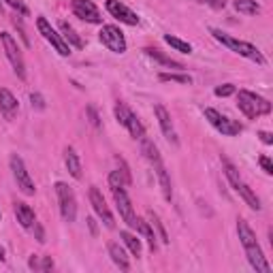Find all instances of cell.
<instances>
[{"instance_id":"cell-33","label":"cell","mask_w":273,"mask_h":273,"mask_svg":"<svg viewBox=\"0 0 273 273\" xmlns=\"http://www.w3.org/2000/svg\"><path fill=\"white\" fill-rule=\"evenodd\" d=\"M115 162L120 164V173H122V177H124V181H126V186H131V184H133V177H131V169H128L126 160L120 158V156H115Z\"/></svg>"},{"instance_id":"cell-23","label":"cell","mask_w":273,"mask_h":273,"mask_svg":"<svg viewBox=\"0 0 273 273\" xmlns=\"http://www.w3.org/2000/svg\"><path fill=\"white\" fill-rule=\"evenodd\" d=\"M143 51H145V54H148L150 58H154V60H158L160 64H164V67H171V69H184L179 62H175V60H171V58H166V56L162 54V51H160V49H156V47H145Z\"/></svg>"},{"instance_id":"cell-24","label":"cell","mask_w":273,"mask_h":273,"mask_svg":"<svg viewBox=\"0 0 273 273\" xmlns=\"http://www.w3.org/2000/svg\"><path fill=\"white\" fill-rule=\"evenodd\" d=\"M233 7L239 13H243V15H256V13H261V5H258L256 0H235Z\"/></svg>"},{"instance_id":"cell-11","label":"cell","mask_w":273,"mask_h":273,"mask_svg":"<svg viewBox=\"0 0 273 273\" xmlns=\"http://www.w3.org/2000/svg\"><path fill=\"white\" fill-rule=\"evenodd\" d=\"M73 13L88 24H102L100 11L92 0H73Z\"/></svg>"},{"instance_id":"cell-20","label":"cell","mask_w":273,"mask_h":273,"mask_svg":"<svg viewBox=\"0 0 273 273\" xmlns=\"http://www.w3.org/2000/svg\"><path fill=\"white\" fill-rule=\"evenodd\" d=\"M64 162H67L69 173L75 179H81V160H79V156H77V152L73 148H67V152H64Z\"/></svg>"},{"instance_id":"cell-32","label":"cell","mask_w":273,"mask_h":273,"mask_svg":"<svg viewBox=\"0 0 273 273\" xmlns=\"http://www.w3.org/2000/svg\"><path fill=\"white\" fill-rule=\"evenodd\" d=\"M113 111H115V118H118V122H120L122 126H126L128 115H131V109H128L122 100H118V102H115V109H113Z\"/></svg>"},{"instance_id":"cell-39","label":"cell","mask_w":273,"mask_h":273,"mask_svg":"<svg viewBox=\"0 0 273 273\" xmlns=\"http://www.w3.org/2000/svg\"><path fill=\"white\" fill-rule=\"evenodd\" d=\"M41 258V263H38V271H51L54 269V261H51V256H38Z\"/></svg>"},{"instance_id":"cell-31","label":"cell","mask_w":273,"mask_h":273,"mask_svg":"<svg viewBox=\"0 0 273 273\" xmlns=\"http://www.w3.org/2000/svg\"><path fill=\"white\" fill-rule=\"evenodd\" d=\"M148 218H150V226H152V228H156V230H158V237H160V241H162V243H169V235H166L164 226L160 224L158 216H156L154 212H148Z\"/></svg>"},{"instance_id":"cell-12","label":"cell","mask_w":273,"mask_h":273,"mask_svg":"<svg viewBox=\"0 0 273 273\" xmlns=\"http://www.w3.org/2000/svg\"><path fill=\"white\" fill-rule=\"evenodd\" d=\"M90 203H92V207H94L96 216L102 220V224H105L107 228H113V226H115V222H113V216H111L109 207H107L105 199H102V194H100V190H98L96 186H92V188H90Z\"/></svg>"},{"instance_id":"cell-35","label":"cell","mask_w":273,"mask_h":273,"mask_svg":"<svg viewBox=\"0 0 273 273\" xmlns=\"http://www.w3.org/2000/svg\"><path fill=\"white\" fill-rule=\"evenodd\" d=\"M86 113H88L90 124H92L94 128H100V118H98V113H96V109H94L92 105H88V107H86Z\"/></svg>"},{"instance_id":"cell-44","label":"cell","mask_w":273,"mask_h":273,"mask_svg":"<svg viewBox=\"0 0 273 273\" xmlns=\"http://www.w3.org/2000/svg\"><path fill=\"white\" fill-rule=\"evenodd\" d=\"M88 224H90V230L96 235V222H94V218H88Z\"/></svg>"},{"instance_id":"cell-17","label":"cell","mask_w":273,"mask_h":273,"mask_svg":"<svg viewBox=\"0 0 273 273\" xmlns=\"http://www.w3.org/2000/svg\"><path fill=\"white\" fill-rule=\"evenodd\" d=\"M13 209H15V218H17V222H19L24 228H32V226H34V222H36V216H34L32 207H30L28 203H22V201H17Z\"/></svg>"},{"instance_id":"cell-27","label":"cell","mask_w":273,"mask_h":273,"mask_svg":"<svg viewBox=\"0 0 273 273\" xmlns=\"http://www.w3.org/2000/svg\"><path fill=\"white\" fill-rule=\"evenodd\" d=\"M139 141H141V150H143V154H145V158H148L152 164H154V162H158V160H162V158H160V154H158V148H156L150 139L143 137V139H139Z\"/></svg>"},{"instance_id":"cell-46","label":"cell","mask_w":273,"mask_h":273,"mask_svg":"<svg viewBox=\"0 0 273 273\" xmlns=\"http://www.w3.org/2000/svg\"><path fill=\"white\" fill-rule=\"evenodd\" d=\"M0 11H3V0H0Z\"/></svg>"},{"instance_id":"cell-25","label":"cell","mask_w":273,"mask_h":273,"mask_svg":"<svg viewBox=\"0 0 273 273\" xmlns=\"http://www.w3.org/2000/svg\"><path fill=\"white\" fill-rule=\"evenodd\" d=\"M126 128H128V133L133 135V139H143V137H145V128H143V124L139 122V118L133 111H131V115H128Z\"/></svg>"},{"instance_id":"cell-30","label":"cell","mask_w":273,"mask_h":273,"mask_svg":"<svg viewBox=\"0 0 273 273\" xmlns=\"http://www.w3.org/2000/svg\"><path fill=\"white\" fill-rule=\"evenodd\" d=\"M160 81H175V83L190 86L192 77L190 75H181V73H160Z\"/></svg>"},{"instance_id":"cell-14","label":"cell","mask_w":273,"mask_h":273,"mask_svg":"<svg viewBox=\"0 0 273 273\" xmlns=\"http://www.w3.org/2000/svg\"><path fill=\"white\" fill-rule=\"evenodd\" d=\"M154 111H156V118H158V124L162 128V135L171 141L173 145H177V135H175V128H173V122H171V113H169L162 105H156Z\"/></svg>"},{"instance_id":"cell-40","label":"cell","mask_w":273,"mask_h":273,"mask_svg":"<svg viewBox=\"0 0 273 273\" xmlns=\"http://www.w3.org/2000/svg\"><path fill=\"white\" fill-rule=\"evenodd\" d=\"M258 164L263 166V171H265L267 175L273 173V164H271V158H269V156H261V158H258Z\"/></svg>"},{"instance_id":"cell-7","label":"cell","mask_w":273,"mask_h":273,"mask_svg":"<svg viewBox=\"0 0 273 273\" xmlns=\"http://www.w3.org/2000/svg\"><path fill=\"white\" fill-rule=\"evenodd\" d=\"M0 41H3V45H5L7 58L11 62L13 71H15V75L19 77V79H26V64H24V56H22V51H19V47L15 43V38H13L9 32H3V34H0Z\"/></svg>"},{"instance_id":"cell-4","label":"cell","mask_w":273,"mask_h":273,"mask_svg":"<svg viewBox=\"0 0 273 273\" xmlns=\"http://www.w3.org/2000/svg\"><path fill=\"white\" fill-rule=\"evenodd\" d=\"M56 194H58V203H60V214L64 218V222H75L77 218V199L75 192L69 184L58 181L56 184Z\"/></svg>"},{"instance_id":"cell-5","label":"cell","mask_w":273,"mask_h":273,"mask_svg":"<svg viewBox=\"0 0 273 273\" xmlns=\"http://www.w3.org/2000/svg\"><path fill=\"white\" fill-rule=\"evenodd\" d=\"M9 164H11L13 177H15V181H17V188L26 194V197H32V194L36 192V188H34V181H32V177H30V173H28V169H26L24 160L19 158L17 154H13L11 160H9Z\"/></svg>"},{"instance_id":"cell-6","label":"cell","mask_w":273,"mask_h":273,"mask_svg":"<svg viewBox=\"0 0 273 273\" xmlns=\"http://www.w3.org/2000/svg\"><path fill=\"white\" fill-rule=\"evenodd\" d=\"M205 118L209 120V124L216 128L218 133H222V135H226V137H235V135H239V133L243 131V126H241L239 122L228 120L226 115H222L220 111H216V109H212V107L205 109Z\"/></svg>"},{"instance_id":"cell-16","label":"cell","mask_w":273,"mask_h":273,"mask_svg":"<svg viewBox=\"0 0 273 273\" xmlns=\"http://www.w3.org/2000/svg\"><path fill=\"white\" fill-rule=\"evenodd\" d=\"M17 98L13 96L7 88H0V111L5 113V118L7 120H13L15 118V113H17Z\"/></svg>"},{"instance_id":"cell-43","label":"cell","mask_w":273,"mask_h":273,"mask_svg":"<svg viewBox=\"0 0 273 273\" xmlns=\"http://www.w3.org/2000/svg\"><path fill=\"white\" fill-rule=\"evenodd\" d=\"M34 230H36V241H38V243H43V241H45V235H43L41 224H36V222H34Z\"/></svg>"},{"instance_id":"cell-45","label":"cell","mask_w":273,"mask_h":273,"mask_svg":"<svg viewBox=\"0 0 273 273\" xmlns=\"http://www.w3.org/2000/svg\"><path fill=\"white\" fill-rule=\"evenodd\" d=\"M0 261H5V250L0 248Z\"/></svg>"},{"instance_id":"cell-9","label":"cell","mask_w":273,"mask_h":273,"mask_svg":"<svg viewBox=\"0 0 273 273\" xmlns=\"http://www.w3.org/2000/svg\"><path fill=\"white\" fill-rule=\"evenodd\" d=\"M98 36H100V43L109 51H113V54H124L126 51V38L118 26H102Z\"/></svg>"},{"instance_id":"cell-1","label":"cell","mask_w":273,"mask_h":273,"mask_svg":"<svg viewBox=\"0 0 273 273\" xmlns=\"http://www.w3.org/2000/svg\"><path fill=\"white\" fill-rule=\"evenodd\" d=\"M237 107H239V111L245 115V118H250V120H256L258 115L271 113V102L267 98H263V96L250 92V90H239Z\"/></svg>"},{"instance_id":"cell-19","label":"cell","mask_w":273,"mask_h":273,"mask_svg":"<svg viewBox=\"0 0 273 273\" xmlns=\"http://www.w3.org/2000/svg\"><path fill=\"white\" fill-rule=\"evenodd\" d=\"M60 32H62V38L67 41L69 47H75V49H83V41H81V36L75 32V28L69 24V22H60Z\"/></svg>"},{"instance_id":"cell-41","label":"cell","mask_w":273,"mask_h":273,"mask_svg":"<svg viewBox=\"0 0 273 273\" xmlns=\"http://www.w3.org/2000/svg\"><path fill=\"white\" fill-rule=\"evenodd\" d=\"M205 3H207V5H209L212 9H218V11L226 7V0H205Z\"/></svg>"},{"instance_id":"cell-8","label":"cell","mask_w":273,"mask_h":273,"mask_svg":"<svg viewBox=\"0 0 273 273\" xmlns=\"http://www.w3.org/2000/svg\"><path fill=\"white\" fill-rule=\"evenodd\" d=\"M36 28H38V32L43 34L45 41L51 43V47H54L60 56H71V47H69L67 41L62 38V34H58L54 28H51V24H49L45 17H38V19H36Z\"/></svg>"},{"instance_id":"cell-34","label":"cell","mask_w":273,"mask_h":273,"mask_svg":"<svg viewBox=\"0 0 273 273\" xmlns=\"http://www.w3.org/2000/svg\"><path fill=\"white\" fill-rule=\"evenodd\" d=\"M109 186L111 188H126V181H124L120 171H111L109 173Z\"/></svg>"},{"instance_id":"cell-29","label":"cell","mask_w":273,"mask_h":273,"mask_svg":"<svg viewBox=\"0 0 273 273\" xmlns=\"http://www.w3.org/2000/svg\"><path fill=\"white\" fill-rule=\"evenodd\" d=\"M164 41H166L169 45H171L173 49L181 51V54H190V51H192V45H190V43H186V41H181V38H177V36L164 34Z\"/></svg>"},{"instance_id":"cell-36","label":"cell","mask_w":273,"mask_h":273,"mask_svg":"<svg viewBox=\"0 0 273 273\" xmlns=\"http://www.w3.org/2000/svg\"><path fill=\"white\" fill-rule=\"evenodd\" d=\"M230 94H235V86L233 83H224V86H218L216 88V96H230Z\"/></svg>"},{"instance_id":"cell-28","label":"cell","mask_w":273,"mask_h":273,"mask_svg":"<svg viewBox=\"0 0 273 273\" xmlns=\"http://www.w3.org/2000/svg\"><path fill=\"white\" fill-rule=\"evenodd\" d=\"M120 237H122V241L128 245V250H131L135 256L141 254V241L137 239V235H133V233H128V230H122Z\"/></svg>"},{"instance_id":"cell-10","label":"cell","mask_w":273,"mask_h":273,"mask_svg":"<svg viewBox=\"0 0 273 273\" xmlns=\"http://www.w3.org/2000/svg\"><path fill=\"white\" fill-rule=\"evenodd\" d=\"M111 192H113V199H115V205H118V212H120L122 220L131 228H137L139 218H137V214L133 209V203H131V199H128L126 190L124 188H111Z\"/></svg>"},{"instance_id":"cell-18","label":"cell","mask_w":273,"mask_h":273,"mask_svg":"<svg viewBox=\"0 0 273 273\" xmlns=\"http://www.w3.org/2000/svg\"><path fill=\"white\" fill-rule=\"evenodd\" d=\"M154 169H156V175H158V181H160V188H162L164 199L171 203V199H173V188H171V179H169V173H166V169H164L162 160L154 162Z\"/></svg>"},{"instance_id":"cell-26","label":"cell","mask_w":273,"mask_h":273,"mask_svg":"<svg viewBox=\"0 0 273 273\" xmlns=\"http://www.w3.org/2000/svg\"><path fill=\"white\" fill-rule=\"evenodd\" d=\"M137 230L141 233L143 237L148 239V243H150V250H152V252H156V248H158V245H156V235H154V228L150 226V222H145V220H141V218H139Z\"/></svg>"},{"instance_id":"cell-13","label":"cell","mask_w":273,"mask_h":273,"mask_svg":"<svg viewBox=\"0 0 273 273\" xmlns=\"http://www.w3.org/2000/svg\"><path fill=\"white\" fill-rule=\"evenodd\" d=\"M107 11L115 19H120L122 24H128V26H137L139 24V15L135 11H131L124 3L120 0H107Z\"/></svg>"},{"instance_id":"cell-2","label":"cell","mask_w":273,"mask_h":273,"mask_svg":"<svg viewBox=\"0 0 273 273\" xmlns=\"http://www.w3.org/2000/svg\"><path fill=\"white\" fill-rule=\"evenodd\" d=\"M209 32L214 34L216 41H220L224 47H228L230 51H235V54H239V56H243V58H248V60H252V62H256V64H265L263 54H261V51H258L252 43H245V41H239V38H233V36L224 34L222 30H218V28H212Z\"/></svg>"},{"instance_id":"cell-21","label":"cell","mask_w":273,"mask_h":273,"mask_svg":"<svg viewBox=\"0 0 273 273\" xmlns=\"http://www.w3.org/2000/svg\"><path fill=\"white\" fill-rule=\"evenodd\" d=\"M109 256H111V261L118 265L122 271H128L131 269V263H128V256L124 252V248H120V243H109Z\"/></svg>"},{"instance_id":"cell-37","label":"cell","mask_w":273,"mask_h":273,"mask_svg":"<svg viewBox=\"0 0 273 273\" xmlns=\"http://www.w3.org/2000/svg\"><path fill=\"white\" fill-rule=\"evenodd\" d=\"M30 102H32V109H38V111L45 109V98L38 94V92H32L30 94Z\"/></svg>"},{"instance_id":"cell-38","label":"cell","mask_w":273,"mask_h":273,"mask_svg":"<svg viewBox=\"0 0 273 273\" xmlns=\"http://www.w3.org/2000/svg\"><path fill=\"white\" fill-rule=\"evenodd\" d=\"M7 5H9L11 9H15L19 15H28V7H26L22 0H7Z\"/></svg>"},{"instance_id":"cell-42","label":"cell","mask_w":273,"mask_h":273,"mask_svg":"<svg viewBox=\"0 0 273 273\" xmlns=\"http://www.w3.org/2000/svg\"><path fill=\"white\" fill-rule=\"evenodd\" d=\"M258 137H261V141L265 143V145H271V143H273V137H271V133H265V131H261V133H258Z\"/></svg>"},{"instance_id":"cell-3","label":"cell","mask_w":273,"mask_h":273,"mask_svg":"<svg viewBox=\"0 0 273 273\" xmlns=\"http://www.w3.org/2000/svg\"><path fill=\"white\" fill-rule=\"evenodd\" d=\"M222 164H224V173H226V177H228V181H230V186L235 188V192H237L239 197L252 207L254 212L261 209V199H258L256 194H254V190H252V188L239 177V171H237V169L233 166L228 160H222Z\"/></svg>"},{"instance_id":"cell-15","label":"cell","mask_w":273,"mask_h":273,"mask_svg":"<svg viewBox=\"0 0 273 273\" xmlns=\"http://www.w3.org/2000/svg\"><path fill=\"white\" fill-rule=\"evenodd\" d=\"M245 254H248V261H250L252 269L261 271V273H271V265L267 263V258H265V254H263V250H261V245H258V243L248 245V248H245Z\"/></svg>"},{"instance_id":"cell-47","label":"cell","mask_w":273,"mask_h":273,"mask_svg":"<svg viewBox=\"0 0 273 273\" xmlns=\"http://www.w3.org/2000/svg\"><path fill=\"white\" fill-rule=\"evenodd\" d=\"M0 216H3V214H0Z\"/></svg>"},{"instance_id":"cell-22","label":"cell","mask_w":273,"mask_h":273,"mask_svg":"<svg viewBox=\"0 0 273 273\" xmlns=\"http://www.w3.org/2000/svg\"><path fill=\"white\" fill-rule=\"evenodd\" d=\"M237 235H239V241L243 243V248L258 243L256 241V233L250 228V224L245 222V220H237Z\"/></svg>"}]
</instances>
